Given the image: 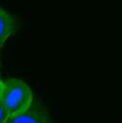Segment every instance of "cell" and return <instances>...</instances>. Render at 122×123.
I'll use <instances>...</instances> for the list:
<instances>
[{
    "instance_id": "obj_2",
    "label": "cell",
    "mask_w": 122,
    "mask_h": 123,
    "mask_svg": "<svg viewBox=\"0 0 122 123\" xmlns=\"http://www.w3.org/2000/svg\"><path fill=\"white\" fill-rule=\"evenodd\" d=\"M4 123H52L46 107L37 99H32L30 105L20 113L6 117Z\"/></svg>"
},
{
    "instance_id": "obj_5",
    "label": "cell",
    "mask_w": 122,
    "mask_h": 123,
    "mask_svg": "<svg viewBox=\"0 0 122 123\" xmlns=\"http://www.w3.org/2000/svg\"><path fill=\"white\" fill-rule=\"evenodd\" d=\"M0 90H1V77H0Z\"/></svg>"
},
{
    "instance_id": "obj_3",
    "label": "cell",
    "mask_w": 122,
    "mask_h": 123,
    "mask_svg": "<svg viewBox=\"0 0 122 123\" xmlns=\"http://www.w3.org/2000/svg\"><path fill=\"white\" fill-rule=\"evenodd\" d=\"M16 30H17V22L14 20V17L4 9H0V50L7 37L12 36Z\"/></svg>"
},
{
    "instance_id": "obj_4",
    "label": "cell",
    "mask_w": 122,
    "mask_h": 123,
    "mask_svg": "<svg viewBox=\"0 0 122 123\" xmlns=\"http://www.w3.org/2000/svg\"><path fill=\"white\" fill-rule=\"evenodd\" d=\"M6 117H7V112H6V109L1 103V99H0V123H4Z\"/></svg>"
},
{
    "instance_id": "obj_1",
    "label": "cell",
    "mask_w": 122,
    "mask_h": 123,
    "mask_svg": "<svg viewBox=\"0 0 122 123\" xmlns=\"http://www.w3.org/2000/svg\"><path fill=\"white\" fill-rule=\"evenodd\" d=\"M0 99L7 112V116H10V115L23 112L30 105L33 94L30 87L25 82L13 77H7L1 80Z\"/></svg>"
}]
</instances>
